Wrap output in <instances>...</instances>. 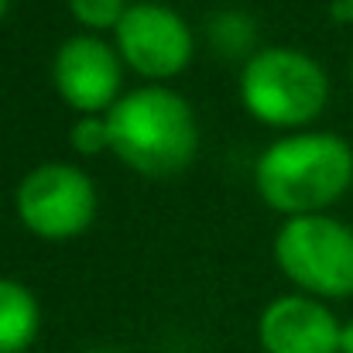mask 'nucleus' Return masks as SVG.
<instances>
[{
	"mask_svg": "<svg viewBox=\"0 0 353 353\" xmlns=\"http://www.w3.org/2000/svg\"><path fill=\"white\" fill-rule=\"evenodd\" d=\"M254 179L274 210L309 216L343 196L353 179V151L336 134L281 137L261 154Z\"/></svg>",
	"mask_w": 353,
	"mask_h": 353,
	"instance_id": "1",
	"label": "nucleus"
},
{
	"mask_svg": "<svg viewBox=\"0 0 353 353\" xmlns=\"http://www.w3.org/2000/svg\"><path fill=\"white\" fill-rule=\"evenodd\" d=\"M110 148L144 175H172L196 154V120L189 103L161 86L130 90L107 110Z\"/></svg>",
	"mask_w": 353,
	"mask_h": 353,
	"instance_id": "2",
	"label": "nucleus"
},
{
	"mask_svg": "<svg viewBox=\"0 0 353 353\" xmlns=\"http://www.w3.org/2000/svg\"><path fill=\"white\" fill-rule=\"evenodd\" d=\"M240 97L264 123H305L326 103V72L305 52L264 48L243 65Z\"/></svg>",
	"mask_w": 353,
	"mask_h": 353,
	"instance_id": "3",
	"label": "nucleus"
},
{
	"mask_svg": "<svg viewBox=\"0 0 353 353\" xmlns=\"http://www.w3.org/2000/svg\"><path fill=\"white\" fill-rule=\"evenodd\" d=\"M281 271L309 292H353V230L330 216H292L274 240Z\"/></svg>",
	"mask_w": 353,
	"mask_h": 353,
	"instance_id": "4",
	"label": "nucleus"
},
{
	"mask_svg": "<svg viewBox=\"0 0 353 353\" xmlns=\"http://www.w3.org/2000/svg\"><path fill=\"white\" fill-rule=\"evenodd\" d=\"M97 210L93 182L62 161L41 165L24 175L17 189L21 220L41 236H72L90 227Z\"/></svg>",
	"mask_w": 353,
	"mask_h": 353,
	"instance_id": "5",
	"label": "nucleus"
},
{
	"mask_svg": "<svg viewBox=\"0 0 353 353\" xmlns=\"http://www.w3.org/2000/svg\"><path fill=\"white\" fill-rule=\"evenodd\" d=\"M120 55L144 76H172L192 55L189 24L161 3H134L117 24Z\"/></svg>",
	"mask_w": 353,
	"mask_h": 353,
	"instance_id": "6",
	"label": "nucleus"
},
{
	"mask_svg": "<svg viewBox=\"0 0 353 353\" xmlns=\"http://www.w3.org/2000/svg\"><path fill=\"white\" fill-rule=\"evenodd\" d=\"M55 86L79 110H100L117 103L120 65L110 45L93 34H76L55 52Z\"/></svg>",
	"mask_w": 353,
	"mask_h": 353,
	"instance_id": "7",
	"label": "nucleus"
},
{
	"mask_svg": "<svg viewBox=\"0 0 353 353\" xmlns=\"http://www.w3.org/2000/svg\"><path fill=\"white\" fill-rule=\"evenodd\" d=\"M340 326L330 309L312 299H274L261 316V343L268 353H336Z\"/></svg>",
	"mask_w": 353,
	"mask_h": 353,
	"instance_id": "8",
	"label": "nucleus"
},
{
	"mask_svg": "<svg viewBox=\"0 0 353 353\" xmlns=\"http://www.w3.org/2000/svg\"><path fill=\"white\" fill-rule=\"evenodd\" d=\"M38 333V302L34 295L10 281L0 278V353H21Z\"/></svg>",
	"mask_w": 353,
	"mask_h": 353,
	"instance_id": "9",
	"label": "nucleus"
},
{
	"mask_svg": "<svg viewBox=\"0 0 353 353\" xmlns=\"http://www.w3.org/2000/svg\"><path fill=\"white\" fill-rule=\"evenodd\" d=\"M72 14L90 24V28H110V24H120V17L127 14L123 0H69Z\"/></svg>",
	"mask_w": 353,
	"mask_h": 353,
	"instance_id": "10",
	"label": "nucleus"
},
{
	"mask_svg": "<svg viewBox=\"0 0 353 353\" xmlns=\"http://www.w3.org/2000/svg\"><path fill=\"white\" fill-rule=\"evenodd\" d=\"M72 144L83 151V154H97L100 148L110 144V130H107V120L100 117H83L72 127Z\"/></svg>",
	"mask_w": 353,
	"mask_h": 353,
	"instance_id": "11",
	"label": "nucleus"
},
{
	"mask_svg": "<svg viewBox=\"0 0 353 353\" xmlns=\"http://www.w3.org/2000/svg\"><path fill=\"white\" fill-rule=\"evenodd\" d=\"M340 350L353 353V323H347V326H343V333H340Z\"/></svg>",
	"mask_w": 353,
	"mask_h": 353,
	"instance_id": "12",
	"label": "nucleus"
},
{
	"mask_svg": "<svg viewBox=\"0 0 353 353\" xmlns=\"http://www.w3.org/2000/svg\"><path fill=\"white\" fill-rule=\"evenodd\" d=\"M333 14L350 17V21H353V0H340V3H333Z\"/></svg>",
	"mask_w": 353,
	"mask_h": 353,
	"instance_id": "13",
	"label": "nucleus"
},
{
	"mask_svg": "<svg viewBox=\"0 0 353 353\" xmlns=\"http://www.w3.org/2000/svg\"><path fill=\"white\" fill-rule=\"evenodd\" d=\"M3 10H7V0H0V14H3Z\"/></svg>",
	"mask_w": 353,
	"mask_h": 353,
	"instance_id": "14",
	"label": "nucleus"
},
{
	"mask_svg": "<svg viewBox=\"0 0 353 353\" xmlns=\"http://www.w3.org/2000/svg\"><path fill=\"white\" fill-rule=\"evenodd\" d=\"M93 353H114V350H93Z\"/></svg>",
	"mask_w": 353,
	"mask_h": 353,
	"instance_id": "15",
	"label": "nucleus"
}]
</instances>
